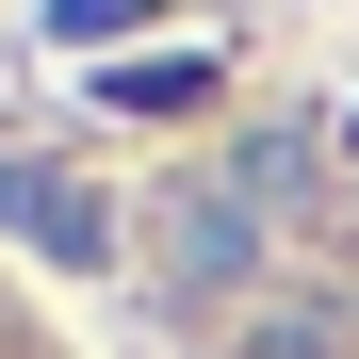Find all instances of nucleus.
Returning a JSON list of instances; mask_svg holds the SVG:
<instances>
[{"label":"nucleus","mask_w":359,"mask_h":359,"mask_svg":"<svg viewBox=\"0 0 359 359\" xmlns=\"http://www.w3.org/2000/svg\"><path fill=\"white\" fill-rule=\"evenodd\" d=\"M245 278H262V212L229 196V180H180L163 196V294L212 311V294H245Z\"/></svg>","instance_id":"obj_1"},{"label":"nucleus","mask_w":359,"mask_h":359,"mask_svg":"<svg viewBox=\"0 0 359 359\" xmlns=\"http://www.w3.org/2000/svg\"><path fill=\"white\" fill-rule=\"evenodd\" d=\"M0 229H17V245H49V262H114V212L82 196L66 163H17V147H0Z\"/></svg>","instance_id":"obj_2"},{"label":"nucleus","mask_w":359,"mask_h":359,"mask_svg":"<svg viewBox=\"0 0 359 359\" xmlns=\"http://www.w3.org/2000/svg\"><path fill=\"white\" fill-rule=\"evenodd\" d=\"M229 196H245V212H311L327 196V131H229Z\"/></svg>","instance_id":"obj_3"},{"label":"nucleus","mask_w":359,"mask_h":359,"mask_svg":"<svg viewBox=\"0 0 359 359\" xmlns=\"http://www.w3.org/2000/svg\"><path fill=\"white\" fill-rule=\"evenodd\" d=\"M229 359H359V311H327V294H245V311H229Z\"/></svg>","instance_id":"obj_4"},{"label":"nucleus","mask_w":359,"mask_h":359,"mask_svg":"<svg viewBox=\"0 0 359 359\" xmlns=\"http://www.w3.org/2000/svg\"><path fill=\"white\" fill-rule=\"evenodd\" d=\"M114 98H131V114H180V98H212V66H196V49H147Z\"/></svg>","instance_id":"obj_5"}]
</instances>
